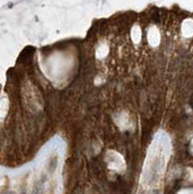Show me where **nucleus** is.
Wrapping results in <instances>:
<instances>
[{
  "instance_id": "f257e3e1",
  "label": "nucleus",
  "mask_w": 193,
  "mask_h": 194,
  "mask_svg": "<svg viewBox=\"0 0 193 194\" xmlns=\"http://www.w3.org/2000/svg\"><path fill=\"white\" fill-rule=\"evenodd\" d=\"M7 108H8V100L6 97L3 96L0 98V118L4 117V116L6 115Z\"/></svg>"
},
{
  "instance_id": "f03ea898",
  "label": "nucleus",
  "mask_w": 193,
  "mask_h": 194,
  "mask_svg": "<svg viewBox=\"0 0 193 194\" xmlns=\"http://www.w3.org/2000/svg\"><path fill=\"white\" fill-rule=\"evenodd\" d=\"M132 34H135V36H133V40H134V42H139L140 41V38H141L140 28L138 27V26H135L134 28H133Z\"/></svg>"
},
{
  "instance_id": "7ed1b4c3",
  "label": "nucleus",
  "mask_w": 193,
  "mask_h": 194,
  "mask_svg": "<svg viewBox=\"0 0 193 194\" xmlns=\"http://www.w3.org/2000/svg\"><path fill=\"white\" fill-rule=\"evenodd\" d=\"M9 194H15V193H13V192H10Z\"/></svg>"
}]
</instances>
